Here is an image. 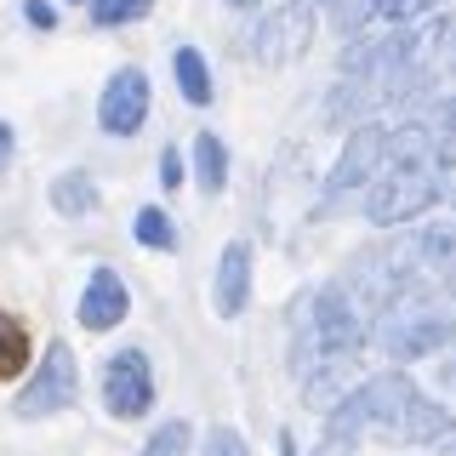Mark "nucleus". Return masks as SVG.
I'll return each mask as SVG.
<instances>
[{
	"instance_id": "obj_28",
	"label": "nucleus",
	"mask_w": 456,
	"mask_h": 456,
	"mask_svg": "<svg viewBox=\"0 0 456 456\" xmlns=\"http://www.w3.org/2000/svg\"><path fill=\"white\" fill-rule=\"evenodd\" d=\"M228 6H240V12H251V6H256V0H228Z\"/></svg>"
},
{
	"instance_id": "obj_27",
	"label": "nucleus",
	"mask_w": 456,
	"mask_h": 456,
	"mask_svg": "<svg viewBox=\"0 0 456 456\" xmlns=\"http://www.w3.org/2000/svg\"><path fill=\"white\" fill-rule=\"evenodd\" d=\"M445 285H451V291H456V256H451V263H445Z\"/></svg>"
},
{
	"instance_id": "obj_19",
	"label": "nucleus",
	"mask_w": 456,
	"mask_h": 456,
	"mask_svg": "<svg viewBox=\"0 0 456 456\" xmlns=\"http://www.w3.org/2000/svg\"><path fill=\"white\" fill-rule=\"evenodd\" d=\"M439 0H377V18L382 23H417V18H428Z\"/></svg>"
},
{
	"instance_id": "obj_2",
	"label": "nucleus",
	"mask_w": 456,
	"mask_h": 456,
	"mask_svg": "<svg viewBox=\"0 0 456 456\" xmlns=\"http://www.w3.org/2000/svg\"><path fill=\"white\" fill-rule=\"evenodd\" d=\"M439 177L434 166H388V177L370 183V200H365V217L377 228H399V223H417L439 206Z\"/></svg>"
},
{
	"instance_id": "obj_6",
	"label": "nucleus",
	"mask_w": 456,
	"mask_h": 456,
	"mask_svg": "<svg viewBox=\"0 0 456 456\" xmlns=\"http://www.w3.org/2000/svg\"><path fill=\"white\" fill-rule=\"evenodd\" d=\"M308 35H314V12L297 6V0H285V6H274L263 23H256L251 52H256V63H263V69H285L291 57L308 52Z\"/></svg>"
},
{
	"instance_id": "obj_14",
	"label": "nucleus",
	"mask_w": 456,
	"mask_h": 456,
	"mask_svg": "<svg viewBox=\"0 0 456 456\" xmlns=\"http://www.w3.org/2000/svg\"><path fill=\"white\" fill-rule=\"evenodd\" d=\"M194 177H200V189H206V194H223V183H228V149H223L217 132H200L194 137Z\"/></svg>"
},
{
	"instance_id": "obj_10",
	"label": "nucleus",
	"mask_w": 456,
	"mask_h": 456,
	"mask_svg": "<svg viewBox=\"0 0 456 456\" xmlns=\"http://www.w3.org/2000/svg\"><path fill=\"white\" fill-rule=\"evenodd\" d=\"M52 211L57 217H92L97 211V183H92V171H57V183H52Z\"/></svg>"
},
{
	"instance_id": "obj_5",
	"label": "nucleus",
	"mask_w": 456,
	"mask_h": 456,
	"mask_svg": "<svg viewBox=\"0 0 456 456\" xmlns=\"http://www.w3.org/2000/svg\"><path fill=\"white\" fill-rule=\"evenodd\" d=\"M149 103H154V92H149V75L142 69H114V75L103 80V97H97V126H103L109 137H132L142 120H149Z\"/></svg>"
},
{
	"instance_id": "obj_3",
	"label": "nucleus",
	"mask_w": 456,
	"mask_h": 456,
	"mask_svg": "<svg viewBox=\"0 0 456 456\" xmlns=\"http://www.w3.org/2000/svg\"><path fill=\"white\" fill-rule=\"evenodd\" d=\"M75 394H80V360H75L69 342H52L35 360V370H28V382L18 388L12 411H18L23 422H35V417H52V411L75 405Z\"/></svg>"
},
{
	"instance_id": "obj_15",
	"label": "nucleus",
	"mask_w": 456,
	"mask_h": 456,
	"mask_svg": "<svg viewBox=\"0 0 456 456\" xmlns=\"http://www.w3.org/2000/svg\"><path fill=\"white\" fill-rule=\"evenodd\" d=\"M132 234H137V246H149V251H177V228H171V217L160 206H142Z\"/></svg>"
},
{
	"instance_id": "obj_26",
	"label": "nucleus",
	"mask_w": 456,
	"mask_h": 456,
	"mask_svg": "<svg viewBox=\"0 0 456 456\" xmlns=\"http://www.w3.org/2000/svg\"><path fill=\"white\" fill-rule=\"evenodd\" d=\"M280 456H297V439L291 434H280Z\"/></svg>"
},
{
	"instance_id": "obj_7",
	"label": "nucleus",
	"mask_w": 456,
	"mask_h": 456,
	"mask_svg": "<svg viewBox=\"0 0 456 456\" xmlns=\"http://www.w3.org/2000/svg\"><path fill=\"white\" fill-rule=\"evenodd\" d=\"M388 160V126L377 120H360L348 132V142H342L331 177H325V194H348V189H365L370 177H377V166Z\"/></svg>"
},
{
	"instance_id": "obj_12",
	"label": "nucleus",
	"mask_w": 456,
	"mask_h": 456,
	"mask_svg": "<svg viewBox=\"0 0 456 456\" xmlns=\"http://www.w3.org/2000/svg\"><path fill=\"white\" fill-rule=\"evenodd\" d=\"M35 365V342H28V325L0 314V382H18L23 370Z\"/></svg>"
},
{
	"instance_id": "obj_17",
	"label": "nucleus",
	"mask_w": 456,
	"mask_h": 456,
	"mask_svg": "<svg viewBox=\"0 0 456 456\" xmlns=\"http://www.w3.org/2000/svg\"><path fill=\"white\" fill-rule=\"evenodd\" d=\"M189 451H194L189 422H160L149 434V445H142V456H189Z\"/></svg>"
},
{
	"instance_id": "obj_23",
	"label": "nucleus",
	"mask_w": 456,
	"mask_h": 456,
	"mask_svg": "<svg viewBox=\"0 0 456 456\" xmlns=\"http://www.w3.org/2000/svg\"><path fill=\"white\" fill-rule=\"evenodd\" d=\"M28 23H35V28H52V23H57V12L46 6V0H28Z\"/></svg>"
},
{
	"instance_id": "obj_25",
	"label": "nucleus",
	"mask_w": 456,
	"mask_h": 456,
	"mask_svg": "<svg viewBox=\"0 0 456 456\" xmlns=\"http://www.w3.org/2000/svg\"><path fill=\"white\" fill-rule=\"evenodd\" d=\"M439 194H445V200H451V206H456V166H451V177H445V183H439Z\"/></svg>"
},
{
	"instance_id": "obj_11",
	"label": "nucleus",
	"mask_w": 456,
	"mask_h": 456,
	"mask_svg": "<svg viewBox=\"0 0 456 456\" xmlns=\"http://www.w3.org/2000/svg\"><path fill=\"white\" fill-rule=\"evenodd\" d=\"M451 422L456 417L439 405V399H422L417 394V399H411V411H405V434H399V439H405V445H439Z\"/></svg>"
},
{
	"instance_id": "obj_9",
	"label": "nucleus",
	"mask_w": 456,
	"mask_h": 456,
	"mask_svg": "<svg viewBox=\"0 0 456 456\" xmlns=\"http://www.w3.org/2000/svg\"><path fill=\"white\" fill-rule=\"evenodd\" d=\"M246 303H251V246L228 240L223 263H217V314L234 320V314H246Z\"/></svg>"
},
{
	"instance_id": "obj_13",
	"label": "nucleus",
	"mask_w": 456,
	"mask_h": 456,
	"mask_svg": "<svg viewBox=\"0 0 456 456\" xmlns=\"http://www.w3.org/2000/svg\"><path fill=\"white\" fill-rule=\"evenodd\" d=\"M171 69H177V92H183V103L206 109V103H211V69H206V57H200L194 46H177Z\"/></svg>"
},
{
	"instance_id": "obj_16",
	"label": "nucleus",
	"mask_w": 456,
	"mask_h": 456,
	"mask_svg": "<svg viewBox=\"0 0 456 456\" xmlns=\"http://www.w3.org/2000/svg\"><path fill=\"white\" fill-rule=\"evenodd\" d=\"M325 12L342 35H365V23H377V0H325Z\"/></svg>"
},
{
	"instance_id": "obj_1",
	"label": "nucleus",
	"mask_w": 456,
	"mask_h": 456,
	"mask_svg": "<svg viewBox=\"0 0 456 456\" xmlns=\"http://www.w3.org/2000/svg\"><path fill=\"white\" fill-rule=\"evenodd\" d=\"M422 388L405 377V370H382V377L360 382L325 422V451H348L360 434H405V411Z\"/></svg>"
},
{
	"instance_id": "obj_30",
	"label": "nucleus",
	"mask_w": 456,
	"mask_h": 456,
	"mask_svg": "<svg viewBox=\"0 0 456 456\" xmlns=\"http://www.w3.org/2000/svg\"><path fill=\"white\" fill-rule=\"evenodd\" d=\"M75 6H92V0H75Z\"/></svg>"
},
{
	"instance_id": "obj_22",
	"label": "nucleus",
	"mask_w": 456,
	"mask_h": 456,
	"mask_svg": "<svg viewBox=\"0 0 456 456\" xmlns=\"http://www.w3.org/2000/svg\"><path fill=\"white\" fill-rule=\"evenodd\" d=\"M160 183L166 189H183V154L177 149H160Z\"/></svg>"
},
{
	"instance_id": "obj_21",
	"label": "nucleus",
	"mask_w": 456,
	"mask_h": 456,
	"mask_svg": "<svg viewBox=\"0 0 456 456\" xmlns=\"http://www.w3.org/2000/svg\"><path fill=\"white\" fill-rule=\"evenodd\" d=\"M206 456H251V451H246V439H240L234 428H211V439H206Z\"/></svg>"
},
{
	"instance_id": "obj_18",
	"label": "nucleus",
	"mask_w": 456,
	"mask_h": 456,
	"mask_svg": "<svg viewBox=\"0 0 456 456\" xmlns=\"http://www.w3.org/2000/svg\"><path fill=\"white\" fill-rule=\"evenodd\" d=\"M154 0H92V23L97 28H120V23H137L149 18Z\"/></svg>"
},
{
	"instance_id": "obj_24",
	"label": "nucleus",
	"mask_w": 456,
	"mask_h": 456,
	"mask_svg": "<svg viewBox=\"0 0 456 456\" xmlns=\"http://www.w3.org/2000/svg\"><path fill=\"white\" fill-rule=\"evenodd\" d=\"M12 149H18V137H12V126H6V120H0V166H6V160H12Z\"/></svg>"
},
{
	"instance_id": "obj_4",
	"label": "nucleus",
	"mask_w": 456,
	"mask_h": 456,
	"mask_svg": "<svg viewBox=\"0 0 456 456\" xmlns=\"http://www.w3.org/2000/svg\"><path fill=\"white\" fill-rule=\"evenodd\" d=\"M97 388H103L109 417H120V422L149 417V405H154V370H149V354H142V348L109 354V360H103V377H97Z\"/></svg>"
},
{
	"instance_id": "obj_8",
	"label": "nucleus",
	"mask_w": 456,
	"mask_h": 456,
	"mask_svg": "<svg viewBox=\"0 0 456 456\" xmlns=\"http://www.w3.org/2000/svg\"><path fill=\"white\" fill-rule=\"evenodd\" d=\"M126 308H132L126 280L114 274V268H97V274L86 280V291H80V325L86 331H114V325L126 320Z\"/></svg>"
},
{
	"instance_id": "obj_20",
	"label": "nucleus",
	"mask_w": 456,
	"mask_h": 456,
	"mask_svg": "<svg viewBox=\"0 0 456 456\" xmlns=\"http://www.w3.org/2000/svg\"><path fill=\"white\" fill-rule=\"evenodd\" d=\"M434 132H439V154H445V160L456 166V97H445V103H439Z\"/></svg>"
},
{
	"instance_id": "obj_29",
	"label": "nucleus",
	"mask_w": 456,
	"mask_h": 456,
	"mask_svg": "<svg viewBox=\"0 0 456 456\" xmlns=\"http://www.w3.org/2000/svg\"><path fill=\"white\" fill-rule=\"evenodd\" d=\"M451 69H456V46H451Z\"/></svg>"
}]
</instances>
